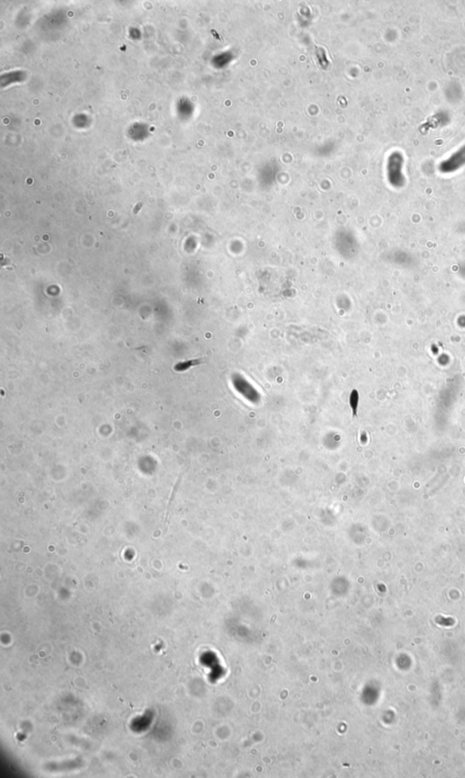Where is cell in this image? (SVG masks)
Segmentation results:
<instances>
[{"label":"cell","instance_id":"1","mask_svg":"<svg viewBox=\"0 0 465 778\" xmlns=\"http://www.w3.org/2000/svg\"><path fill=\"white\" fill-rule=\"evenodd\" d=\"M465 165V145L440 165L442 173H452Z\"/></svg>","mask_w":465,"mask_h":778},{"label":"cell","instance_id":"2","mask_svg":"<svg viewBox=\"0 0 465 778\" xmlns=\"http://www.w3.org/2000/svg\"><path fill=\"white\" fill-rule=\"evenodd\" d=\"M359 402V395L356 390H353L351 395H350L349 404L350 407L352 409L353 416L355 417L358 415V408Z\"/></svg>","mask_w":465,"mask_h":778}]
</instances>
